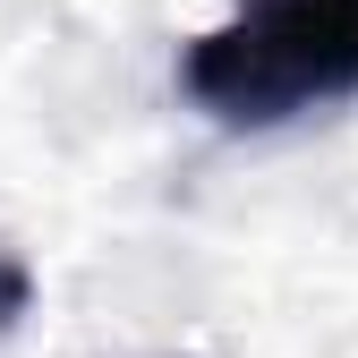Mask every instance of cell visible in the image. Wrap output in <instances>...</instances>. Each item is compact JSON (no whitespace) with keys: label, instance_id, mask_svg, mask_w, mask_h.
Wrapping results in <instances>:
<instances>
[{"label":"cell","instance_id":"cell-1","mask_svg":"<svg viewBox=\"0 0 358 358\" xmlns=\"http://www.w3.org/2000/svg\"><path fill=\"white\" fill-rule=\"evenodd\" d=\"M188 103L222 128H282L358 94V0H239L179 60Z\"/></svg>","mask_w":358,"mask_h":358},{"label":"cell","instance_id":"cell-2","mask_svg":"<svg viewBox=\"0 0 358 358\" xmlns=\"http://www.w3.org/2000/svg\"><path fill=\"white\" fill-rule=\"evenodd\" d=\"M26 299H34V273H26V264H17L9 248H0V333H9V324L26 316Z\"/></svg>","mask_w":358,"mask_h":358}]
</instances>
